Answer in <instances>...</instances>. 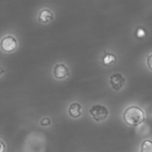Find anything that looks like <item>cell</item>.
I'll return each instance as SVG.
<instances>
[{
    "label": "cell",
    "mask_w": 152,
    "mask_h": 152,
    "mask_svg": "<svg viewBox=\"0 0 152 152\" xmlns=\"http://www.w3.org/2000/svg\"><path fill=\"white\" fill-rule=\"evenodd\" d=\"M123 118L127 125L132 126H137L145 120L144 111L136 106L128 107L124 112Z\"/></svg>",
    "instance_id": "obj_1"
},
{
    "label": "cell",
    "mask_w": 152,
    "mask_h": 152,
    "mask_svg": "<svg viewBox=\"0 0 152 152\" xmlns=\"http://www.w3.org/2000/svg\"><path fill=\"white\" fill-rule=\"evenodd\" d=\"M90 113L92 115L96 121H101L104 120L108 115L107 108L100 104H96L91 107L89 110Z\"/></svg>",
    "instance_id": "obj_2"
},
{
    "label": "cell",
    "mask_w": 152,
    "mask_h": 152,
    "mask_svg": "<svg viewBox=\"0 0 152 152\" xmlns=\"http://www.w3.org/2000/svg\"><path fill=\"white\" fill-rule=\"evenodd\" d=\"M0 46L4 51L10 52L16 48L17 43L16 39L14 37L11 36H7L2 39Z\"/></svg>",
    "instance_id": "obj_3"
},
{
    "label": "cell",
    "mask_w": 152,
    "mask_h": 152,
    "mask_svg": "<svg viewBox=\"0 0 152 152\" xmlns=\"http://www.w3.org/2000/svg\"><path fill=\"white\" fill-rule=\"evenodd\" d=\"M125 82V79L120 73H115L110 76V83L112 88L116 91L122 88Z\"/></svg>",
    "instance_id": "obj_4"
},
{
    "label": "cell",
    "mask_w": 152,
    "mask_h": 152,
    "mask_svg": "<svg viewBox=\"0 0 152 152\" xmlns=\"http://www.w3.org/2000/svg\"><path fill=\"white\" fill-rule=\"evenodd\" d=\"M53 75L57 79H64L69 75V70L64 64H57L53 69Z\"/></svg>",
    "instance_id": "obj_5"
},
{
    "label": "cell",
    "mask_w": 152,
    "mask_h": 152,
    "mask_svg": "<svg viewBox=\"0 0 152 152\" xmlns=\"http://www.w3.org/2000/svg\"><path fill=\"white\" fill-rule=\"evenodd\" d=\"M53 18V13L48 9H44L41 10L38 15L39 21L43 23H47L52 20Z\"/></svg>",
    "instance_id": "obj_6"
},
{
    "label": "cell",
    "mask_w": 152,
    "mask_h": 152,
    "mask_svg": "<svg viewBox=\"0 0 152 152\" xmlns=\"http://www.w3.org/2000/svg\"><path fill=\"white\" fill-rule=\"evenodd\" d=\"M116 57L115 55L111 52H106L102 57V64L104 66H110L116 63Z\"/></svg>",
    "instance_id": "obj_7"
},
{
    "label": "cell",
    "mask_w": 152,
    "mask_h": 152,
    "mask_svg": "<svg viewBox=\"0 0 152 152\" xmlns=\"http://www.w3.org/2000/svg\"><path fill=\"white\" fill-rule=\"evenodd\" d=\"M81 106L79 103H74L70 105L68 108V113L71 117L77 118L81 114Z\"/></svg>",
    "instance_id": "obj_8"
},
{
    "label": "cell",
    "mask_w": 152,
    "mask_h": 152,
    "mask_svg": "<svg viewBox=\"0 0 152 152\" xmlns=\"http://www.w3.org/2000/svg\"><path fill=\"white\" fill-rule=\"evenodd\" d=\"M141 152H152V141L148 139L144 140L141 146Z\"/></svg>",
    "instance_id": "obj_9"
},
{
    "label": "cell",
    "mask_w": 152,
    "mask_h": 152,
    "mask_svg": "<svg viewBox=\"0 0 152 152\" xmlns=\"http://www.w3.org/2000/svg\"><path fill=\"white\" fill-rule=\"evenodd\" d=\"M50 120L49 118L48 117H45L43 118L41 121H40V124L42 126H48L49 125H50Z\"/></svg>",
    "instance_id": "obj_10"
},
{
    "label": "cell",
    "mask_w": 152,
    "mask_h": 152,
    "mask_svg": "<svg viewBox=\"0 0 152 152\" xmlns=\"http://www.w3.org/2000/svg\"><path fill=\"white\" fill-rule=\"evenodd\" d=\"M147 65L150 69L152 70V54H151L147 58Z\"/></svg>",
    "instance_id": "obj_11"
},
{
    "label": "cell",
    "mask_w": 152,
    "mask_h": 152,
    "mask_svg": "<svg viewBox=\"0 0 152 152\" xmlns=\"http://www.w3.org/2000/svg\"><path fill=\"white\" fill-rule=\"evenodd\" d=\"M137 36H138V37H141V36H143L144 35V34H145V33H144V30H142V29H139L138 30V32H137Z\"/></svg>",
    "instance_id": "obj_12"
},
{
    "label": "cell",
    "mask_w": 152,
    "mask_h": 152,
    "mask_svg": "<svg viewBox=\"0 0 152 152\" xmlns=\"http://www.w3.org/2000/svg\"><path fill=\"white\" fill-rule=\"evenodd\" d=\"M5 149V144L4 143L0 140V152H3Z\"/></svg>",
    "instance_id": "obj_13"
},
{
    "label": "cell",
    "mask_w": 152,
    "mask_h": 152,
    "mask_svg": "<svg viewBox=\"0 0 152 152\" xmlns=\"http://www.w3.org/2000/svg\"><path fill=\"white\" fill-rule=\"evenodd\" d=\"M4 72H5L4 70L2 69V68L1 67V64H0V75H1V74H2Z\"/></svg>",
    "instance_id": "obj_14"
}]
</instances>
